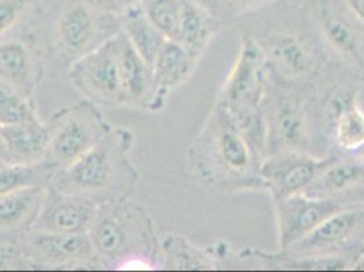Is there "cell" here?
<instances>
[{
    "label": "cell",
    "mask_w": 364,
    "mask_h": 272,
    "mask_svg": "<svg viewBox=\"0 0 364 272\" xmlns=\"http://www.w3.org/2000/svg\"><path fill=\"white\" fill-rule=\"evenodd\" d=\"M196 169L204 182L223 191L265 188L259 177V161L247 139L216 106L213 116L195 145Z\"/></svg>",
    "instance_id": "obj_1"
},
{
    "label": "cell",
    "mask_w": 364,
    "mask_h": 272,
    "mask_svg": "<svg viewBox=\"0 0 364 272\" xmlns=\"http://www.w3.org/2000/svg\"><path fill=\"white\" fill-rule=\"evenodd\" d=\"M122 169H128L122 152L107 136L74 162L58 169L50 188L68 195L90 197L114 187Z\"/></svg>",
    "instance_id": "obj_2"
},
{
    "label": "cell",
    "mask_w": 364,
    "mask_h": 272,
    "mask_svg": "<svg viewBox=\"0 0 364 272\" xmlns=\"http://www.w3.org/2000/svg\"><path fill=\"white\" fill-rule=\"evenodd\" d=\"M89 234L97 255L109 258H127L151 244L150 221L131 203L100 207Z\"/></svg>",
    "instance_id": "obj_3"
},
{
    "label": "cell",
    "mask_w": 364,
    "mask_h": 272,
    "mask_svg": "<svg viewBox=\"0 0 364 272\" xmlns=\"http://www.w3.org/2000/svg\"><path fill=\"white\" fill-rule=\"evenodd\" d=\"M265 53L250 37H243L238 59L230 73L218 105L237 117L261 110L267 85Z\"/></svg>",
    "instance_id": "obj_4"
},
{
    "label": "cell",
    "mask_w": 364,
    "mask_h": 272,
    "mask_svg": "<svg viewBox=\"0 0 364 272\" xmlns=\"http://www.w3.org/2000/svg\"><path fill=\"white\" fill-rule=\"evenodd\" d=\"M117 34L79 58L71 70L76 86L91 100L104 105L125 103L119 70Z\"/></svg>",
    "instance_id": "obj_5"
},
{
    "label": "cell",
    "mask_w": 364,
    "mask_h": 272,
    "mask_svg": "<svg viewBox=\"0 0 364 272\" xmlns=\"http://www.w3.org/2000/svg\"><path fill=\"white\" fill-rule=\"evenodd\" d=\"M279 244L287 251L302 241L314 229L336 212L353 207L352 203L337 197H316L296 194L274 200Z\"/></svg>",
    "instance_id": "obj_6"
},
{
    "label": "cell",
    "mask_w": 364,
    "mask_h": 272,
    "mask_svg": "<svg viewBox=\"0 0 364 272\" xmlns=\"http://www.w3.org/2000/svg\"><path fill=\"white\" fill-rule=\"evenodd\" d=\"M334 158H317L301 150H284L267 155L258 167L273 200L304 194Z\"/></svg>",
    "instance_id": "obj_7"
},
{
    "label": "cell",
    "mask_w": 364,
    "mask_h": 272,
    "mask_svg": "<svg viewBox=\"0 0 364 272\" xmlns=\"http://www.w3.org/2000/svg\"><path fill=\"white\" fill-rule=\"evenodd\" d=\"M105 128L98 113L89 105H80L63 117L52 132L46 162L56 169L70 165L105 137Z\"/></svg>",
    "instance_id": "obj_8"
},
{
    "label": "cell",
    "mask_w": 364,
    "mask_h": 272,
    "mask_svg": "<svg viewBox=\"0 0 364 272\" xmlns=\"http://www.w3.org/2000/svg\"><path fill=\"white\" fill-rule=\"evenodd\" d=\"M98 209L90 197L61 194L50 188L31 229L70 234L89 233Z\"/></svg>",
    "instance_id": "obj_9"
},
{
    "label": "cell",
    "mask_w": 364,
    "mask_h": 272,
    "mask_svg": "<svg viewBox=\"0 0 364 272\" xmlns=\"http://www.w3.org/2000/svg\"><path fill=\"white\" fill-rule=\"evenodd\" d=\"M25 257L46 266H64L87 261L97 252L89 233L70 234L33 230L22 245Z\"/></svg>",
    "instance_id": "obj_10"
},
{
    "label": "cell",
    "mask_w": 364,
    "mask_h": 272,
    "mask_svg": "<svg viewBox=\"0 0 364 272\" xmlns=\"http://www.w3.org/2000/svg\"><path fill=\"white\" fill-rule=\"evenodd\" d=\"M363 236L364 209L353 206L325 219L292 249L307 253L309 257L329 256L328 253L346 249Z\"/></svg>",
    "instance_id": "obj_11"
},
{
    "label": "cell",
    "mask_w": 364,
    "mask_h": 272,
    "mask_svg": "<svg viewBox=\"0 0 364 272\" xmlns=\"http://www.w3.org/2000/svg\"><path fill=\"white\" fill-rule=\"evenodd\" d=\"M104 29L98 16L92 13L90 6L75 4L68 7L59 21L58 40L65 55L82 58L97 48L95 40Z\"/></svg>",
    "instance_id": "obj_12"
},
{
    "label": "cell",
    "mask_w": 364,
    "mask_h": 272,
    "mask_svg": "<svg viewBox=\"0 0 364 272\" xmlns=\"http://www.w3.org/2000/svg\"><path fill=\"white\" fill-rule=\"evenodd\" d=\"M52 132L40 120L0 125V140L11 164H36L46 159Z\"/></svg>",
    "instance_id": "obj_13"
},
{
    "label": "cell",
    "mask_w": 364,
    "mask_h": 272,
    "mask_svg": "<svg viewBox=\"0 0 364 272\" xmlns=\"http://www.w3.org/2000/svg\"><path fill=\"white\" fill-rule=\"evenodd\" d=\"M364 187V161L334 158L304 194L316 197L343 199L346 194Z\"/></svg>",
    "instance_id": "obj_14"
},
{
    "label": "cell",
    "mask_w": 364,
    "mask_h": 272,
    "mask_svg": "<svg viewBox=\"0 0 364 272\" xmlns=\"http://www.w3.org/2000/svg\"><path fill=\"white\" fill-rule=\"evenodd\" d=\"M44 185L19 188L0 195V231L31 227L46 200Z\"/></svg>",
    "instance_id": "obj_15"
},
{
    "label": "cell",
    "mask_w": 364,
    "mask_h": 272,
    "mask_svg": "<svg viewBox=\"0 0 364 272\" xmlns=\"http://www.w3.org/2000/svg\"><path fill=\"white\" fill-rule=\"evenodd\" d=\"M119 70L125 103H139L155 88L152 68L141 59L124 31L119 34Z\"/></svg>",
    "instance_id": "obj_16"
},
{
    "label": "cell",
    "mask_w": 364,
    "mask_h": 272,
    "mask_svg": "<svg viewBox=\"0 0 364 272\" xmlns=\"http://www.w3.org/2000/svg\"><path fill=\"white\" fill-rule=\"evenodd\" d=\"M198 58L174 40H166L152 66L154 85L158 89H170L181 85L193 71Z\"/></svg>",
    "instance_id": "obj_17"
},
{
    "label": "cell",
    "mask_w": 364,
    "mask_h": 272,
    "mask_svg": "<svg viewBox=\"0 0 364 272\" xmlns=\"http://www.w3.org/2000/svg\"><path fill=\"white\" fill-rule=\"evenodd\" d=\"M268 52L277 67L289 76L311 74L318 61L314 48H311L307 41L294 36L273 38Z\"/></svg>",
    "instance_id": "obj_18"
},
{
    "label": "cell",
    "mask_w": 364,
    "mask_h": 272,
    "mask_svg": "<svg viewBox=\"0 0 364 272\" xmlns=\"http://www.w3.org/2000/svg\"><path fill=\"white\" fill-rule=\"evenodd\" d=\"M274 140L282 146V150H301L307 137V121L304 108L294 98L283 100L273 120Z\"/></svg>",
    "instance_id": "obj_19"
},
{
    "label": "cell",
    "mask_w": 364,
    "mask_h": 272,
    "mask_svg": "<svg viewBox=\"0 0 364 272\" xmlns=\"http://www.w3.org/2000/svg\"><path fill=\"white\" fill-rule=\"evenodd\" d=\"M122 31L141 59L152 68L159 51L166 43V37L152 25L141 9L139 11H131L124 18Z\"/></svg>",
    "instance_id": "obj_20"
},
{
    "label": "cell",
    "mask_w": 364,
    "mask_h": 272,
    "mask_svg": "<svg viewBox=\"0 0 364 272\" xmlns=\"http://www.w3.org/2000/svg\"><path fill=\"white\" fill-rule=\"evenodd\" d=\"M213 19L193 0H185L181 23L176 41L196 58L204 51L213 34Z\"/></svg>",
    "instance_id": "obj_21"
},
{
    "label": "cell",
    "mask_w": 364,
    "mask_h": 272,
    "mask_svg": "<svg viewBox=\"0 0 364 272\" xmlns=\"http://www.w3.org/2000/svg\"><path fill=\"white\" fill-rule=\"evenodd\" d=\"M0 79L26 93L31 79V52L26 46L14 41L0 46Z\"/></svg>",
    "instance_id": "obj_22"
},
{
    "label": "cell",
    "mask_w": 364,
    "mask_h": 272,
    "mask_svg": "<svg viewBox=\"0 0 364 272\" xmlns=\"http://www.w3.org/2000/svg\"><path fill=\"white\" fill-rule=\"evenodd\" d=\"M56 170V167L46 161L0 167V195L19 188L46 185V182H50Z\"/></svg>",
    "instance_id": "obj_23"
},
{
    "label": "cell",
    "mask_w": 364,
    "mask_h": 272,
    "mask_svg": "<svg viewBox=\"0 0 364 272\" xmlns=\"http://www.w3.org/2000/svg\"><path fill=\"white\" fill-rule=\"evenodd\" d=\"M141 10L167 40L177 38L185 0H140Z\"/></svg>",
    "instance_id": "obj_24"
},
{
    "label": "cell",
    "mask_w": 364,
    "mask_h": 272,
    "mask_svg": "<svg viewBox=\"0 0 364 272\" xmlns=\"http://www.w3.org/2000/svg\"><path fill=\"white\" fill-rule=\"evenodd\" d=\"M38 120L29 95L0 79V125H16Z\"/></svg>",
    "instance_id": "obj_25"
},
{
    "label": "cell",
    "mask_w": 364,
    "mask_h": 272,
    "mask_svg": "<svg viewBox=\"0 0 364 272\" xmlns=\"http://www.w3.org/2000/svg\"><path fill=\"white\" fill-rule=\"evenodd\" d=\"M336 145L344 152H353L364 143V112L355 103L341 113L333 124Z\"/></svg>",
    "instance_id": "obj_26"
},
{
    "label": "cell",
    "mask_w": 364,
    "mask_h": 272,
    "mask_svg": "<svg viewBox=\"0 0 364 272\" xmlns=\"http://www.w3.org/2000/svg\"><path fill=\"white\" fill-rule=\"evenodd\" d=\"M322 26L323 33L329 43L341 53L347 56H358L359 55V44L360 40L353 26L347 19L336 16L332 11L325 10L322 13Z\"/></svg>",
    "instance_id": "obj_27"
},
{
    "label": "cell",
    "mask_w": 364,
    "mask_h": 272,
    "mask_svg": "<svg viewBox=\"0 0 364 272\" xmlns=\"http://www.w3.org/2000/svg\"><path fill=\"white\" fill-rule=\"evenodd\" d=\"M31 0H0V34L9 31L25 13Z\"/></svg>",
    "instance_id": "obj_28"
},
{
    "label": "cell",
    "mask_w": 364,
    "mask_h": 272,
    "mask_svg": "<svg viewBox=\"0 0 364 272\" xmlns=\"http://www.w3.org/2000/svg\"><path fill=\"white\" fill-rule=\"evenodd\" d=\"M91 7H95L104 13H122L127 7L125 0H89Z\"/></svg>",
    "instance_id": "obj_29"
},
{
    "label": "cell",
    "mask_w": 364,
    "mask_h": 272,
    "mask_svg": "<svg viewBox=\"0 0 364 272\" xmlns=\"http://www.w3.org/2000/svg\"><path fill=\"white\" fill-rule=\"evenodd\" d=\"M16 257L13 246H7V244H0V268H11L14 266Z\"/></svg>",
    "instance_id": "obj_30"
},
{
    "label": "cell",
    "mask_w": 364,
    "mask_h": 272,
    "mask_svg": "<svg viewBox=\"0 0 364 272\" xmlns=\"http://www.w3.org/2000/svg\"><path fill=\"white\" fill-rule=\"evenodd\" d=\"M120 268L122 270H151V264L149 261H144V258L141 256H134L125 260Z\"/></svg>",
    "instance_id": "obj_31"
},
{
    "label": "cell",
    "mask_w": 364,
    "mask_h": 272,
    "mask_svg": "<svg viewBox=\"0 0 364 272\" xmlns=\"http://www.w3.org/2000/svg\"><path fill=\"white\" fill-rule=\"evenodd\" d=\"M352 14L364 23V0H344Z\"/></svg>",
    "instance_id": "obj_32"
},
{
    "label": "cell",
    "mask_w": 364,
    "mask_h": 272,
    "mask_svg": "<svg viewBox=\"0 0 364 272\" xmlns=\"http://www.w3.org/2000/svg\"><path fill=\"white\" fill-rule=\"evenodd\" d=\"M355 104L359 106L364 112V86L362 88V90L359 91V94L356 95L355 98Z\"/></svg>",
    "instance_id": "obj_33"
},
{
    "label": "cell",
    "mask_w": 364,
    "mask_h": 272,
    "mask_svg": "<svg viewBox=\"0 0 364 272\" xmlns=\"http://www.w3.org/2000/svg\"><path fill=\"white\" fill-rule=\"evenodd\" d=\"M353 155L356 157V158H359V159H362V161H364V143L358 149V150H355L353 152Z\"/></svg>",
    "instance_id": "obj_34"
},
{
    "label": "cell",
    "mask_w": 364,
    "mask_h": 272,
    "mask_svg": "<svg viewBox=\"0 0 364 272\" xmlns=\"http://www.w3.org/2000/svg\"><path fill=\"white\" fill-rule=\"evenodd\" d=\"M241 3L243 4H247V6H250V4H256L258 1H261V0H240Z\"/></svg>",
    "instance_id": "obj_35"
},
{
    "label": "cell",
    "mask_w": 364,
    "mask_h": 272,
    "mask_svg": "<svg viewBox=\"0 0 364 272\" xmlns=\"http://www.w3.org/2000/svg\"><path fill=\"white\" fill-rule=\"evenodd\" d=\"M0 154H4V155H6V152H4V147H3V145H1V140H0Z\"/></svg>",
    "instance_id": "obj_36"
},
{
    "label": "cell",
    "mask_w": 364,
    "mask_h": 272,
    "mask_svg": "<svg viewBox=\"0 0 364 272\" xmlns=\"http://www.w3.org/2000/svg\"><path fill=\"white\" fill-rule=\"evenodd\" d=\"M135 1H136V0H125L127 6H128V4H132V3H135Z\"/></svg>",
    "instance_id": "obj_37"
}]
</instances>
